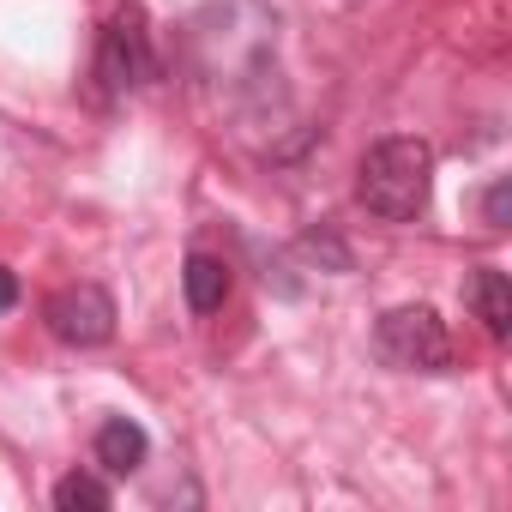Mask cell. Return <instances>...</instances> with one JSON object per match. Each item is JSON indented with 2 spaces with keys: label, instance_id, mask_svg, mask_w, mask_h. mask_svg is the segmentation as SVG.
Segmentation results:
<instances>
[{
  "label": "cell",
  "instance_id": "obj_6",
  "mask_svg": "<svg viewBox=\"0 0 512 512\" xmlns=\"http://www.w3.org/2000/svg\"><path fill=\"white\" fill-rule=\"evenodd\" d=\"M181 290H187V308H193V314H217V308L229 302V266L217 260V253H187Z\"/></svg>",
  "mask_w": 512,
  "mask_h": 512
},
{
  "label": "cell",
  "instance_id": "obj_10",
  "mask_svg": "<svg viewBox=\"0 0 512 512\" xmlns=\"http://www.w3.org/2000/svg\"><path fill=\"white\" fill-rule=\"evenodd\" d=\"M7 308H19V278L0 266V314H7Z\"/></svg>",
  "mask_w": 512,
  "mask_h": 512
},
{
  "label": "cell",
  "instance_id": "obj_9",
  "mask_svg": "<svg viewBox=\"0 0 512 512\" xmlns=\"http://www.w3.org/2000/svg\"><path fill=\"white\" fill-rule=\"evenodd\" d=\"M506 205H512V187H506V181H494V187L482 193V217H488L494 229H506Z\"/></svg>",
  "mask_w": 512,
  "mask_h": 512
},
{
  "label": "cell",
  "instance_id": "obj_8",
  "mask_svg": "<svg viewBox=\"0 0 512 512\" xmlns=\"http://www.w3.org/2000/svg\"><path fill=\"white\" fill-rule=\"evenodd\" d=\"M109 482L103 476H85V470H73V476H61L55 482V506L61 512H109Z\"/></svg>",
  "mask_w": 512,
  "mask_h": 512
},
{
  "label": "cell",
  "instance_id": "obj_1",
  "mask_svg": "<svg viewBox=\"0 0 512 512\" xmlns=\"http://www.w3.org/2000/svg\"><path fill=\"white\" fill-rule=\"evenodd\" d=\"M434 193V145L416 133H392L380 145H368L362 169H356V199L386 217V223H410L428 211Z\"/></svg>",
  "mask_w": 512,
  "mask_h": 512
},
{
  "label": "cell",
  "instance_id": "obj_4",
  "mask_svg": "<svg viewBox=\"0 0 512 512\" xmlns=\"http://www.w3.org/2000/svg\"><path fill=\"white\" fill-rule=\"evenodd\" d=\"M97 73H103L109 91H133V85H151V79H157V55H151V31H145V13H139V7H127V13L103 31Z\"/></svg>",
  "mask_w": 512,
  "mask_h": 512
},
{
  "label": "cell",
  "instance_id": "obj_5",
  "mask_svg": "<svg viewBox=\"0 0 512 512\" xmlns=\"http://www.w3.org/2000/svg\"><path fill=\"white\" fill-rule=\"evenodd\" d=\"M91 446H97V464H103L109 476H127V470H139V464H145V446H151V440H145V428H139V422L109 416V422L97 428V440H91Z\"/></svg>",
  "mask_w": 512,
  "mask_h": 512
},
{
  "label": "cell",
  "instance_id": "obj_7",
  "mask_svg": "<svg viewBox=\"0 0 512 512\" xmlns=\"http://www.w3.org/2000/svg\"><path fill=\"white\" fill-rule=\"evenodd\" d=\"M470 308H476V320H482L488 338H506L512 332V284H506V272L482 266L470 278Z\"/></svg>",
  "mask_w": 512,
  "mask_h": 512
},
{
  "label": "cell",
  "instance_id": "obj_2",
  "mask_svg": "<svg viewBox=\"0 0 512 512\" xmlns=\"http://www.w3.org/2000/svg\"><path fill=\"white\" fill-rule=\"evenodd\" d=\"M374 350L386 368H404V374H446L452 368V332L434 308H392L380 314L374 326Z\"/></svg>",
  "mask_w": 512,
  "mask_h": 512
},
{
  "label": "cell",
  "instance_id": "obj_3",
  "mask_svg": "<svg viewBox=\"0 0 512 512\" xmlns=\"http://www.w3.org/2000/svg\"><path fill=\"white\" fill-rule=\"evenodd\" d=\"M49 332L73 350H97L115 338V302L103 284H67L61 296H49Z\"/></svg>",
  "mask_w": 512,
  "mask_h": 512
}]
</instances>
